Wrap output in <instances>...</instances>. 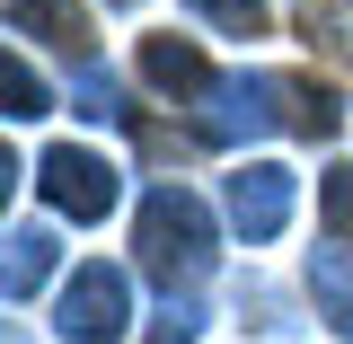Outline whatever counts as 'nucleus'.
<instances>
[{"mask_svg": "<svg viewBox=\"0 0 353 344\" xmlns=\"http://www.w3.org/2000/svg\"><path fill=\"white\" fill-rule=\"evenodd\" d=\"M336 124H345L336 88L327 80H292V71H221L212 97L194 106V141H212V150H239V141H265V132L327 141Z\"/></svg>", "mask_w": 353, "mask_h": 344, "instance_id": "nucleus-1", "label": "nucleus"}, {"mask_svg": "<svg viewBox=\"0 0 353 344\" xmlns=\"http://www.w3.org/2000/svg\"><path fill=\"white\" fill-rule=\"evenodd\" d=\"M212 256H221L212 203H203L194 185H150L141 212H132V265H141L168 301H194L203 274H212Z\"/></svg>", "mask_w": 353, "mask_h": 344, "instance_id": "nucleus-2", "label": "nucleus"}, {"mask_svg": "<svg viewBox=\"0 0 353 344\" xmlns=\"http://www.w3.org/2000/svg\"><path fill=\"white\" fill-rule=\"evenodd\" d=\"M53 336L62 344H132V274L106 256L71 265V283L53 301Z\"/></svg>", "mask_w": 353, "mask_h": 344, "instance_id": "nucleus-3", "label": "nucleus"}, {"mask_svg": "<svg viewBox=\"0 0 353 344\" xmlns=\"http://www.w3.org/2000/svg\"><path fill=\"white\" fill-rule=\"evenodd\" d=\"M36 194L53 203L62 221H106L124 203V168L106 159V150H80V141H53L36 159Z\"/></svg>", "mask_w": 353, "mask_h": 344, "instance_id": "nucleus-4", "label": "nucleus"}, {"mask_svg": "<svg viewBox=\"0 0 353 344\" xmlns=\"http://www.w3.org/2000/svg\"><path fill=\"white\" fill-rule=\"evenodd\" d=\"M292 203H301V176L283 168V159H239V168L221 176V212H230V230L248 247L283 239L292 230Z\"/></svg>", "mask_w": 353, "mask_h": 344, "instance_id": "nucleus-5", "label": "nucleus"}, {"mask_svg": "<svg viewBox=\"0 0 353 344\" xmlns=\"http://www.w3.org/2000/svg\"><path fill=\"white\" fill-rule=\"evenodd\" d=\"M141 80L159 88V97H176V106H203L221 71L203 62V44H194V36H141Z\"/></svg>", "mask_w": 353, "mask_h": 344, "instance_id": "nucleus-6", "label": "nucleus"}, {"mask_svg": "<svg viewBox=\"0 0 353 344\" xmlns=\"http://www.w3.org/2000/svg\"><path fill=\"white\" fill-rule=\"evenodd\" d=\"M53 274H62V239H53L44 221H9V247H0V292L27 309Z\"/></svg>", "mask_w": 353, "mask_h": 344, "instance_id": "nucleus-7", "label": "nucleus"}, {"mask_svg": "<svg viewBox=\"0 0 353 344\" xmlns=\"http://www.w3.org/2000/svg\"><path fill=\"white\" fill-rule=\"evenodd\" d=\"M309 301H318V318L353 344V256L345 247H309Z\"/></svg>", "mask_w": 353, "mask_h": 344, "instance_id": "nucleus-8", "label": "nucleus"}, {"mask_svg": "<svg viewBox=\"0 0 353 344\" xmlns=\"http://www.w3.org/2000/svg\"><path fill=\"white\" fill-rule=\"evenodd\" d=\"M9 27H18V36L36 27L53 53H71V71L88 62V27H80V9H71V0H9Z\"/></svg>", "mask_w": 353, "mask_h": 344, "instance_id": "nucleus-9", "label": "nucleus"}, {"mask_svg": "<svg viewBox=\"0 0 353 344\" xmlns=\"http://www.w3.org/2000/svg\"><path fill=\"white\" fill-rule=\"evenodd\" d=\"M0 88H9V124H36V115H53V106H62V88L44 80L27 53H9V62H0Z\"/></svg>", "mask_w": 353, "mask_h": 344, "instance_id": "nucleus-10", "label": "nucleus"}, {"mask_svg": "<svg viewBox=\"0 0 353 344\" xmlns=\"http://www.w3.org/2000/svg\"><path fill=\"white\" fill-rule=\"evenodd\" d=\"M318 230H327V247L353 256V168H318Z\"/></svg>", "mask_w": 353, "mask_h": 344, "instance_id": "nucleus-11", "label": "nucleus"}, {"mask_svg": "<svg viewBox=\"0 0 353 344\" xmlns=\"http://www.w3.org/2000/svg\"><path fill=\"white\" fill-rule=\"evenodd\" d=\"M71 115H88V124H124V88H115V71L80 62V71H71Z\"/></svg>", "mask_w": 353, "mask_h": 344, "instance_id": "nucleus-12", "label": "nucleus"}, {"mask_svg": "<svg viewBox=\"0 0 353 344\" xmlns=\"http://www.w3.org/2000/svg\"><path fill=\"white\" fill-rule=\"evenodd\" d=\"M239 309H256V318H248L256 336H301V318L283 309V292H274V283H256V274H239Z\"/></svg>", "mask_w": 353, "mask_h": 344, "instance_id": "nucleus-13", "label": "nucleus"}, {"mask_svg": "<svg viewBox=\"0 0 353 344\" xmlns=\"http://www.w3.org/2000/svg\"><path fill=\"white\" fill-rule=\"evenodd\" d=\"M203 27H221V36H256L265 27V0H185Z\"/></svg>", "mask_w": 353, "mask_h": 344, "instance_id": "nucleus-14", "label": "nucleus"}, {"mask_svg": "<svg viewBox=\"0 0 353 344\" xmlns=\"http://www.w3.org/2000/svg\"><path fill=\"white\" fill-rule=\"evenodd\" d=\"M141 344H203V301H159V327Z\"/></svg>", "mask_w": 353, "mask_h": 344, "instance_id": "nucleus-15", "label": "nucleus"}, {"mask_svg": "<svg viewBox=\"0 0 353 344\" xmlns=\"http://www.w3.org/2000/svg\"><path fill=\"white\" fill-rule=\"evenodd\" d=\"M106 9H132V0H106Z\"/></svg>", "mask_w": 353, "mask_h": 344, "instance_id": "nucleus-16", "label": "nucleus"}]
</instances>
